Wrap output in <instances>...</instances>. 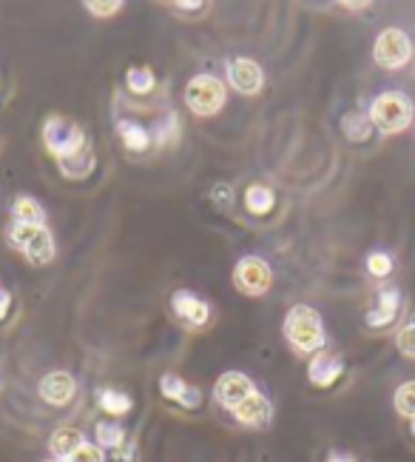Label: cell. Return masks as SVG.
<instances>
[{
	"mask_svg": "<svg viewBox=\"0 0 415 462\" xmlns=\"http://www.w3.org/2000/svg\"><path fill=\"white\" fill-rule=\"evenodd\" d=\"M287 343H291L299 354H319L328 346V334H324L321 314L311 306H293L284 317L282 326Z\"/></svg>",
	"mask_w": 415,
	"mask_h": 462,
	"instance_id": "1",
	"label": "cell"
},
{
	"mask_svg": "<svg viewBox=\"0 0 415 462\" xmlns=\"http://www.w3.org/2000/svg\"><path fill=\"white\" fill-rule=\"evenodd\" d=\"M367 117L382 134H399L410 129V123L415 117V106L404 92L392 88V92H382L378 97H373Z\"/></svg>",
	"mask_w": 415,
	"mask_h": 462,
	"instance_id": "2",
	"label": "cell"
},
{
	"mask_svg": "<svg viewBox=\"0 0 415 462\" xmlns=\"http://www.w3.org/2000/svg\"><path fill=\"white\" fill-rule=\"evenodd\" d=\"M6 240L14 252H21L32 265H49L54 260V237L46 226H26L9 220Z\"/></svg>",
	"mask_w": 415,
	"mask_h": 462,
	"instance_id": "3",
	"label": "cell"
},
{
	"mask_svg": "<svg viewBox=\"0 0 415 462\" xmlns=\"http://www.w3.org/2000/svg\"><path fill=\"white\" fill-rule=\"evenodd\" d=\"M43 146L54 160H63L88 146V137L80 123L68 120L63 115H51L43 120Z\"/></svg>",
	"mask_w": 415,
	"mask_h": 462,
	"instance_id": "4",
	"label": "cell"
},
{
	"mask_svg": "<svg viewBox=\"0 0 415 462\" xmlns=\"http://www.w3.org/2000/svg\"><path fill=\"white\" fill-rule=\"evenodd\" d=\"M225 83L213 75H196L185 86V106L200 117H211L225 106Z\"/></svg>",
	"mask_w": 415,
	"mask_h": 462,
	"instance_id": "5",
	"label": "cell"
},
{
	"mask_svg": "<svg viewBox=\"0 0 415 462\" xmlns=\"http://www.w3.org/2000/svg\"><path fill=\"white\" fill-rule=\"evenodd\" d=\"M373 58L382 69H404L410 60H412V41L404 29H384L382 34L375 38V46H373Z\"/></svg>",
	"mask_w": 415,
	"mask_h": 462,
	"instance_id": "6",
	"label": "cell"
},
{
	"mask_svg": "<svg viewBox=\"0 0 415 462\" xmlns=\"http://www.w3.org/2000/svg\"><path fill=\"white\" fill-rule=\"evenodd\" d=\"M270 282H274L270 265L257 254H248L233 265V286L248 297H262L270 289Z\"/></svg>",
	"mask_w": 415,
	"mask_h": 462,
	"instance_id": "7",
	"label": "cell"
},
{
	"mask_svg": "<svg viewBox=\"0 0 415 462\" xmlns=\"http://www.w3.org/2000/svg\"><path fill=\"white\" fill-rule=\"evenodd\" d=\"M250 394H257V385L248 374H242V371H225V374L213 385L216 402H220L222 408H228V411L239 408Z\"/></svg>",
	"mask_w": 415,
	"mask_h": 462,
	"instance_id": "8",
	"label": "cell"
},
{
	"mask_svg": "<svg viewBox=\"0 0 415 462\" xmlns=\"http://www.w3.org/2000/svg\"><path fill=\"white\" fill-rule=\"evenodd\" d=\"M225 75H228V83L237 88L239 95H257L262 92V83H265V75H262V66L250 58H230L228 66H225Z\"/></svg>",
	"mask_w": 415,
	"mask_h": 462,
	"instance_id": "9",
	"label": "cell"
},
{
	"mask_svg": "<svg viewBox=\"0 0 415 462\" xmlns=\"http://www.w3.org/2000/svg\"><path fill=\"white\" fill-rule=\"evenodd\" d=\"M171 309L174 317L188 328H203L211 319V306L203 297H196L194 291H174L171 297Z\"/></svg>",
	"mask_w": 415,
	"mask_h": 462,
	"instance_id": "10",
	"label": "cell"
},
{
	"mask_svg": "<svg viewBox=\"0 0 415 462\" xmlns=\"http://www.w3.org/2000/svg\"><path fill=\"white\" fill-rule=\"evenodd\" d=\"M341 374H345V360H341V354L319 351V354H313V360L308 363V380L316 388L336 385L341 380Z\"/></svg>",
	"mask_w": 415,
	"mask_h": 462,
	"instance_id": "11",
	"label": "cell"
},
{
	"mask_svg": "<svg viewBox=\"0 0 415 462\" xmlns=\"http://www.w3.org/2000/svg\"><path fill=\"white\" fill-rule=\"evenodd\" d=\"M77 394V380L68 371H49L41 380V397L49 405H68Z\"/></svg>",
	"mask_w": 415,
	"mask_h": 462,
	"instance_id": "12",
	"label": "cell"
},
{
	"mask_svg": "<svg viewBox=\"0 0 415 462\" xmlns=\"http://www.w3.org/2000/svg\"><path fill=\"white\" fill-rule=\"evenodd\" d=\"M399 309H401V291L395 286H384L378 291V303L373 311L365 314V323L370 328H387L395 323V317H399Z\"/></svg>",
	"mask_w": 415,
	"mask_h": 462,
	"instance_id": "13",
	"label": "cell"
},
{
	"mask_svg": "<svg viewBox=\"0 0 415 462\" xmlns=\"http://www.w3.org/2000/svg\"><path fill=\"white\" fill-rule=\"evenodd\" d=\"M233 420L248 425V429H265V425L274 420V405H270V400L265 394H250L239 408H233Z\"/></svg>",
	"mask_w": 415,
	"mask_h": 462,
	"instance_id": "14",
	"label": "cell"
},
{
	"mask_svg": "<svg viewBox=\"0 0 415 462\" xmlns=\"http://www.w3.org/2000/svg\"><path fill=\"white\" fill-rule=\"evenodd\" d=\"M159 391H162V397L176 402V405H183V408H200L203 402V391L185 383L179 374H162L159 380Z\"/></svg>",
	"mask_w": 415,
	"mask_h": 462,
	"instance_id": "15",
	"label": "cell"
},
{
	"mask_svg": "<svg viewBox=\"0 0 415 462\" xmlns=\"http://www.w3.org/2000/svg\"><path fill=\"white\" fill-rule=\"evenodd\" d=\"M95 166H97V157H95L92 146L58 160V169L63 171V177H68V180H86V177L95 174Z\"/></svg>",
	"mask_w": 415,
	"mask_h": 462,
	"instance_id": "16",
	"label": "cell"
},
{
	"mask_svg": "<svg viewBox=\"0 0 415 462\" xmlns=\"http://www.w3.org/2000/svg\"><path fill=\"white\" fill-rule=\"evenodd\" d=\"M80 446H86V434L80 429H75V425H63V429H58L49 439V451L54 454V459H60V462H68V457L75 454Z\"/></svg>",
	"mask_w": 415,
	"mask_h": 462,
	"instance_id": "17",
	"label": "cell"
},
{
	"mask_svg": "<svg viewBox=\"0 0 415 462\" xmlns=\"http://www.w3.org/2000/svg\"><path fill=\"white\" fill-rule=\"evenodd\" d=\"M179 137H183V120H179V115L174 109H168L154 123L151 140L157 143V149H171L179 143Z\"/></svg>",
	"mask_w": 415,
	"mask_h": 462,
	"instance_id": "18",
	"label": "cell"
},
{
	"mask_svg": "<svg viewBox=\"0 0 415 462\" xmlns=\"http://www.w3.org/2000/svg\"><path fill=\"white\" fill-rule=\"evenodd\" d=\"M117 134L122 140V146L129 149V152H149L151 149V132L146 126H140L137 120H129V117H122L117 120Z\"/></svg>",
	"mask_w": 415,
	"mask_h": 462,
	"instance_id": "19",
	"label": "cell"
},
{
	"mask_svg": "<svg viewBox=\"0 0 415 462\" xmlns=\"http://www.w3.org/2000/svg\"><path fill=\"white\" fill-rule=\"evenodd\" d=\"M9 211H12V220H17V223L46 226V211H43V206L34 200V198H29V194H17V198L12 200V206H9Z\"/></svg>",
	"mask_w": 415,
	"mask_h": 462,
	"instance_id": "20",
	"label": "cell"
},
{
	"mask_svg": "<svg viewBox=\"0 0 415 462\" xmlns=\"http://www.w3.org/2000/svg\"><path fill=\"white\" fill-rule=\"evenodd\" d=\"M95 397H97V405L103 408V411L112 414V417H122L134 408L131 394H125V391H117V388H97Z\"/></svg>",
	"mask_w": 415,
	"mask_h": 462,
	"instance_id": "21",
	"label": "cell"
},
{
	"mask_svg": "<svg viewBox=\"0 0 415 462\" xmlns=\"http://www.w3.org/2000/svg\"><path fill=\"white\" fill-rule=\"evenodd\" d=\"M125 429L122 425H117V422H108V420H103V422H97L95 425V446H100L103 451H120L122 446H125Z\"/></svg>",
	"mask_w": 415,
	"mask_h": 462,
	"instance_id": "22",
	"label": "cell"
},
{
	"mask_svg": "<svg viewBox=\"0 0 415 462\" xmlns=\"http://www.w3.org/2000/svg\"><path fill=\"white\" fill-rule=\"evenodd\" d=\"M274 203H276V194L270 191L267 186H262V183L248 186V191H245V208L250 211V215L265 217L267 211L274 208Z\"/></svg>",
	"mask_w": 415,
	"mask_h": 462,
	"instance_id": "23",
	"label": "cell"
},
{
	"mask_svg": "<svg viewBox=\"0 0 415 462\" xmlns=\"http://www.w3.org/2000/svg\"><path fill=\"white\" fill-rule=\"evenodd\" d=\"M125 86H129V92H134V95H151L157 86V78L149 66H131L129 72H125Z\"/></svg>",
	"mask_w": 415,
	"mask_h": 462,
	"instance_id": "24",
	"label": "cell"
},
{
	"mask_svg": "<svg viewBox=\"0 0 415 462\" xmlns=\"http://www.w3.org/2000/svg\"><path fill=\"white\" fill-rule=\"evenodd\" d=\"M341 126H345L347 140H353V143H365V140L370 137L373 123H370V117H367V115L350 112V115H345V120H341Z\"/></svg>",
	"mask_w": 415,
	"mask_h": 462,
	"instance_id": "25",
	"label": "cell"
},
{
	"mask_svg": "<svg viewBox=\"0 0 415 462\" xmlns=\"http://www.w3.org/2000/svg\"><path fill=\"white\" fill-rule=\"evenodd\" d=\"M392 405H395V411H399L401 417L415 420V380H410V383H404V385L395 388Z\"/></svg>",
	"mask_w": 415,
	"mask_h": 462,
	"instance_id": "26",
	"label": "cell"
},
{
	"mask_svg": "<svg viewBox=\"0 0 415 462\" xmlns=\"http://www.w3.org/2000/svg\"><path fill=\"white\" fill-rule=\"evenodd\" d=\"M392 269H395V263H392V257L387 254V252H370L367 254V272L373 274V277H390L392 274Z\"/></svg>",
	"mask_w": 415,
	"mask_h": 462,
	"instance_id": "27",
	"label": "cell"
},
{
	"mask_svg": "<svg viewBox=\"0 0 415 462\" xmlns=\"http://www.w3.org/2000/svg\"><path fill=\"white\" fill-rule=\"evenodd\" d=\"M395 346L404 354V357H412L415 360V319L407 323L399 334H395Z\"/></svg>",
	"mask_w": 415,
	"mask_h": 462,
	"instance_id": "28",
	"label": "cell"
},
{
	"mask_svg": "<svg viewBox=\"0 0 415 462\" xmlns=\"http://www.w3.org/2000/svg\"><path fill=\"white\" fill-rule=\"evenodd\" d=\"M68 462H105V454H103L100 446H95V442L86 439V446H80L75 454H71Z\"/></svg>",
	"mask_w": 415,
	"mask_h": 462,
	"instance_id": "29",
	"label": "cell"
},
{
	"mask_svg": "<svg viewBox=\"0 0 415 462\" xmlns=\"http://www.w3.org/2000/svg\"><path fill=\"white\" fill-rule=\"evenodd\" d=\"M86 9L92 12L95 17H112V14H117L122 9V4H120V0H88Z\"/></svg>",
	"mask_w": 415,
	"mask_h": 462,
	"instance_id": "30",
	"label": "cell"
},
{
	"mask_svg": "<svg viewBox=\"0 0 415 462\" xmlns=\"http://www.w3.org/2000/svg\"><path fill=\"white\" fill-rule=\"evenodd\" d=\"M213 203L220 206V208H230V203H233V189L225 186V183L213 186Z\"/></svg>",
	"mask_w": 415,
	"mask_h": 462,
	"instance_id": "31",
	"label": "cell"
},
{
	"mask_svg": "<svg viewBox=\"0 0 415 462\" xmlns=\"http://www.w3.org/2000/svg\"><path fill=\"white\" fill-rule=\"evenodd\" d=\"M114 459L117 462H137V446L134 442H125L120 451H114Z\"/></svg>",
	"mask_w": 415,
	"mask_h": 462,
	"instance_id": "32",
	"label": "cell"
},
{
	"mask_svg": "<svg viewBox=\"0 0 415 462\" xmlns=\"http://www.w3.org/2000/svg\"><path fill=\"white\" fill-rule=\"evenodd\" d=\"M9 309H12V294L6 289H0V319H6Z\"/></svg>",
	"mask_w": 415,
	"mask_h": 462,
	"instance_id": "33",
	"label": "cell"
},
{
	"mask_svg": "<svg viewBox=\"0 0 415 462\" xmlns=\"http://www.w3.org/2000/svg\"><path fill=\"white\" fill-rule=\"evenodd\" d=\"M324 462H356V457L353 454H345V451H330Z\"/></svg>",
	"mask_w": 415,
	"mask_h": 462,
	"instance_id": "34",
	"label": "cell"
},
{
	"mask_svg": "<svg viewBox=\"0 0 415 462\" xmlns=\"http://www.w3.org/2000/svg\"><path fill=\"white\" fill-rule=\"evenodd\" d=\"M179 12H203L205 4H191V0H183V4H174Z\"/></svg>",
	"mask_w": 415,
	"mask_h": 462,
	"instance_id": "35",
	"label": "cell"
},
{
	"mask_svg": "<svg viewBox=\"0 0 415 462\" xmlns=\"http://www.w3.org/2000/svg\"><path fill=\"white\" fill-rule=\"evenodd\" d=\"M410 434L415 437V420H410Z\"/></svg>",
	"mask_w": 415,
	"mask_h": 462,
	"instance_id": "36",
	"label": "cell"
},
{
	"mask_svg": "<svg viewBox=\"0 0 415 462\" xmlns=\"http://www.w3.org/2000/svg\"><path fill=\"white\" fill-rule=\"evenodd\" d=\"M43 462H60V459H43Z\"/></svg>",
	"mask_w": 415,
	"mask_h": 462,
	"instance_id": "37",
	"label": "cell"
}]
</instances>
